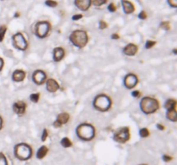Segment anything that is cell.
<instances>
[{
	"instance_id": "1",
	"label": "cell",
	"mask_w": 177,
	"mask_h": 165,
	"mask_svg": "<svg viewBox=\"0 0 177 165\" xmlns=\"http://www.w3.org/2000/svg\"><path fill=\"white\" fill-rule=\"evenodd\" d=\"M78 137L85 141H90L95 137V128L88 123L80 124L76 130Z\"/></svg>"
},
{
	"instance_id": "2",
	"label": "cell",
	"mask_w": 177,
	"mask_h": 165,
	"mask_svg": "<svg viewBox=\"0 0 177 165\" xmlns=\"http://www.w3.org/2000/svg\"><path fill=\"white\" fill-rule=\"evenodd\" d=\"M71 42L79 48L84 47L88 42V35L84 30H75L69 37Z\"/></svg>"
},
{
	"instance_id": "3",
	"label": "cell",
	"mask_w": 177,
	"mask_h": 165,
	"mask_svg": "<svg viewBox=\"0 0 177 165\" xmlns=\"http://www.w3.org/2000/svg\"><path fill=\"white\" fill-rule=\"evenodd\" d=\"M140 108H141V110L144 112V114H150L155 113L156 110H158V109H159V102L155 98L146 96V97H144L141 101Z\"/></svg>"
},
{
	"instance_id": "4",
	"label": "cell",
	"mask_w": 177,
	"mask_h": 165,
	"mask_svg": "<svg viewBox=\"0 0 177 165\" xmlns=\"http://www.w3.org/2000/svg\"><path fill=\"white\" fill-rule=\"evenodd\" d=\"M15 156L17 158L22 161H26L30 159L32 156L31 147L25 143L18 144L15 147Z\"/></svg>"
},
{
	"instance_id": "5",
	"label": "cell",
	"mask_w": 177,
	"mask_h": 165,
	"mask_svg": "<svg viewBox=\"0 0 177 165\" xmlns=\"http://www.w3.org/2000/svg\"><path fill=\"white\" fill-rule=\"evenodd\" d=\"M93 106L96 109L102 111V112H105L110 109L111 108V100L108 96L105 94H101L95 97V99L93 101Z\"/></svg>"
},
{
	"instance_id": "6",
	"label": "cell",
	"mask_w": 177,
	"mask_h": 165,
	"mask_svg": "<svg viewBox=\"0 0 177 165\" xmlns=\"http://www.w3.org/2000/svg\"><path fill=\"white\" fill-rule=\"evenodd\" d=\"M130 139V129L127 126L118 128L114 133V140L118 143H126Z\"/></svg>"
},
{
	"instance_id": "7",
	"label": "cell",
	"mask_w": 177,
	"mask_h": 165,
	"mask_svg": "<svg viewBox=\"0 0 177 165\" xmlns=\"http://www.w3.org/2000/svg\"><path fill=\"white\" fill-rule=\"evenodd\" d=\"M12 41H13V46L17 49L21 50V51L25 50L28 46L27 41L25 40V38H24V36L22 33L15 34L12 36Z\"/></svg>"
},
{
	"instance_id": "8",
	"label": "cell",
	"mask_w": 177,
	"mask_h": 165,
	"mask_svg": "<svg viewBox=\"0 0 177 165\" xmlns=\"http://www.w3.org/2000/svg\"><path fill=\"white\" fill-rule=\"evenodd\" d=\"M50 24L49 22L43 21L36 23L35 25V34L39 38H45L50 30Z\"/></svg>"
},
{
	"instance_id": "9",
	"label": "cell",
	"mask_w": 177,
	"mask_h": 165,
	"mask_svg": "<svg viewBox=\"0 0 177 165\" xmlns=\"http://www.w3.org/2000/svg\"><path fill=\"white\" fill-rule=\"evenodd\" d=\"M138 83V78L136 75L132 73L126 75L124 79V84L127 89H133L137 84Z\"/></svg>"
},
{
	"instance_id": "10",
	"label": "cell",
	"mask_w": 177,
	"mask_h": 165,
	"mask_svg": "<svg viewBox=\"0 0 177 165\" xmlns=\"http://www.w3.org/2000/svg\"><path fill=\"white\" fill-rule=\"evenodd\" d=\"M32 79H33L35 84H36L38 85H41V84H44L45 82H46L47 75H46V73H45L43 71L37 70V71H35L33 73Z\"/></svg>"
},
{
	"instance_id": "11",
	"label": "cell",
	"mask_w": 177,
	"mask_h": 165,
	"mask_svg": "<svg viewBox=\"0 0 177 165\" xmlns=\"http://www.w3.org/2000/svg\"><path fill=\"white\" fill-rule=\"evenodd\" d=\"M13 110L17 114L22 115L26 110V103L22 101H18L15 102L13 104Z\"/></svg>"
},
{
	"instance_id": "12",
	"label": "cell",
	"mask_w": 177,
	"mask_h": 165,
	"mask_svg": "<svg viewBox=\"0 0 177 165\" xmlns=\"http://www.w3.org/2000/svg\"><path fill=\"white\" fill-rule=\"evenodd\" d=\"M46 87H47L48 91L51 92V93L56 92L60 88L58 83L56 82L55 79H52V78H49V79H48L46 81Z\"/></svg>"
},
{
	"instance_id": "13",
	"label": "cell",
	"mask_w": 177,
	"mask_h": 165,
	"mask_svg": "<svg viewBox=\"0 0 177 165\" xmlns=\"http://www.w3.org/2000/svg\"><path fill=\"white\" fill-rule=\"evenodd\" d=\"M137 50H138V47L137 45L130 43L126 45L125 47L124 48V54L127 56H134L137 53Z\"/></svg>"
},
{
	"instance_id": "14",
	"label": "cell",
	"mask_w": 177,
	"mask_h": 165,
	"mask_svg": "<svg viewBox=\"0 0 177 165\" xmlns=\"http://www.w3.org/2000/svg\"><path fill=\"white\" fill-rule=\"evenodd\" d=\"M74 4L78 9H79L80 11H86L90 8L91 0H75Z\"/></svg>"
},
{
	"instance_id": "15",
	"label": "cell",
	"mask_w": 177,
	"mask_h": 165,
	"mask_svg": "<svg viewBox=\"0 0 177 165\" xmlns=\"http://www.w3.org/2000/svg\"><path fill=\"white\" fill-rule=\"evenodd\" d=\"M65 56V51L62 47H56L54 49V52H53V57H54V60L56 62H59L61 61Z\"/></svg>"
},
{
	"instance_id": "16",
	"label": "cell",
	"mask_w": 177,
	"mask_h": 165,
	"mask_svg": "<svg viewBox=\"0 0 177 165\" xmlns=\"http://www.w3.org/2000/svg\"><path fill=\"white\" fill-rule=\"evenodd\" d=\"M122 5H123V9L125 14H131L135 11V7L133 5V4L130 1L127 0H122Z\"/></svg>"
},
{
	"instance_id": "17",
	"label": "cell",
	"mask_w": 177,
	"mask_h": 165,
	"mask_svg": "<svg viewBox=\"0 0 177 165\" xmlns=\"http://www.w3.org/2000/svg\"><path fill=\"white\" fill-rule=\"evenodd\" d=\"M25 77H26V73L22 70H16L12 74V79L15 82H22L24 80Z\"/></svg>"
},
{
	"instance_id": "18",
	"label": "cell",
	"mask_w": 177,
	"mask_h": 165,
	"mask_svg": "<svg viewBox=\"0 0 177 165\" xmlns=\"http://www.w3.org/2000/svg\"><path fill=\"white\" fill-rule=\"evenodd\" d=\"M56 121H58L61 126L66 124L67 121H69V114L67 113H61L57 116Z\"/></svg>"
},
{
	"instance_id": "19",
	"label": "cell",
	"mask_w": 177,
	"mask_h": 165,
	"mask_svg": "<svg viewBox=\"0 0 177 165\" xmlns=\"http://www.w3.org/2000/svg\"><path fill=\"white\" fill-rule=\"evenodd\" d=\"M48 149L47 146L43 145L42 147L39 148V150L37 151V153H36V156L38 159H43V157H45V156L48 154Z\"/></svg>"
},
{
	"instance_id": "20",
	"label": "cell",
	"mask_w": 177,
	"mask_h": 165,
	"mask_svg": "<svg viewBox=\"0 0 177 165\" xmlns=\"http://www.w3.org/2000/svg\"><path fill=\"white\" fill-rule=\"evenodd\" d=\"M167 118L171 121L176 122L177 120V114H176V109L172 110H168L167 112Z\"/></svg>"
},
{
	"instance_id": "21",
	"label": "cell",
	"mask_w": 177,
	"mask_h": 165,
	"mask_svg": "<svg viewBox=\"0 0 177 165\" xmlns=\"http://www.w3.org/2000/svg\"><path fill=\"white\" fill-rule=\"evenodd\" d=\"M165 108H166L168 111V110L175 109L176 108V100H167V101L165 102Z\"/></svg>"
},
{
	"instance_id": "22",
	"label": "cell",
	"mask_w": 177,
	"mask_h": 165,
	"mask_svg": "<svg viewBox=\"0 0 177 165\" xmlns=\"http://www.w3.org/2000/svg\"><path fill=\"white\" fill-rule=\"evenodd\" d=\"M61 144L65 148H68V147L72 146V142L68 138H63L61 141Z\"/></svg>"
},
{
	"instance_id": "23",
	"label": "cell",
	"mask_w": 177,
	"mask_h": 165,
	"mask_svg": "<svg viewBox=\"0 0 177 165\" xmlns=\"http://www.w3.org/2000/svg\"><path fill=\"white\" fill-rule=\"evenodd\" d=\"M6 29H7V28H6V26H4V25H3V26L0 27V42L4 40V35H5Z\"/></svg>"
},
{
	"instance_id": "24",
	"label": "cell",
	"mask_w": 177,
	"mask_h": 165,
	"mask_svg": "<svg viewBox=\"0 0 177 165\" xmlns=\"http://www.w3.org/2000/svg\"><path fill=\"white\" fill-rule=\"evenodd\" d=\"M139 134H140V136L143 137V138H147V137H149V135H150V132H149L148 128L144 127V128H142V129L139 131Z\"/></svg>"
},
{
	"instance_id": "25",
	"label": "cell",
	"mask_w": 177,
	"mask_h": 165,
	"mask_svg": "<svg viewBox=\"0 0 177 165\" xmlns=\"http://www.w3.org/2000/svg\"><path fill=\"white\" fill-rule=\"evenodd\" d=\"M106 3V0H91V4L95 6H101Z\"/></svg>"
},
{
	"instance_id": "26",
	"label": "cell",
	"mask_w": 177,
	"mask_h": 165,
	"mask_svg": "<svg viewBox=\"0 0 177 165\" xmlns=\"http://www.w3.org/2000/svg\"><path fill=\"white\" fill-rule=\"evenodd\" d=\"M40 99V94L39 93H34L30 95V100L33 101V102H37Z\"/></svg>"
},
{
	"instance_id": "27",
	"label": "cell",
	"mask_w": 177,
	"mask_h": 165,
	"mask_svg": "<svg viewBox=\"0 0 177 165\" xmlns=\"http://www.w3.org/2000/svg\"><path fill=\"white\" fill-rule=\"evenodd\" d=\"M0 165H8L7 159L2 152H0Z\"/></svg>"
},
{
	"instance_id": "28",
	"label": "cell",
	"mask_w": 177,
	"mask_h": 165,
	"mask_svg": "<svg viewBox=\"0 0 177 165\" xmlns=\"http://www.w3.org/2000/svg\"><path fill=\"white\" fill-rule=\"evenodd\" d=\"M46 5L49 6V7H56L57 6V2L54 1V0H47L45 2Z\"/></svg>"
},
{
	"instance_id": "29",
	"label": "cell",
	"mask_w": 177,
	"mask_h": 165,
	"mask_svg": "<svg viewBox=\"0 0 177 165\" xmlns=\"http://www.w3.org/2000/svg\"><path fill=\"white\" fill-rule=\"evenodd\" d=\"M155 44H156V42L154 41H146V44H145V47H146L147 49H150V48H151V47H153Z\"/></svg>"
},
{
	"instance_id": "30",
	"label": "cell",
	"mask_w": 177,
	"mask_h": 165,
	"mask_svg": "<svg viewBox=\"0 0 177 165\" xmlns=\"http://www.w3.org/2000/svg\"><path fill=\"white\" fill-rule=\"evenodd\" d=\"M161 28L165 30H168L170 29V24L168 22H163L161 23Z\"/></svg>"
},
{
	"instance_id": "31",
	"label": "cell",
	"mask_w": 177,
	"mask_h": 165,
	"mask_svg": "<svg viewBox=\"0 0 177 165\" xmlns=\"http://www.w3.org/2000/svg\"><path fill=\"white\" fill-rule=\"evenodd\" d=\"M108 10L109 11H111V12H115L116 10H117V7H116V5L114 4H109V6H108Z\"/></svg>"
},
{
	"instance_id": "32",
	"label": "cell",
	"mask_w": 177,
	"mask_h": 165,
	"mask_svg": "<svg viewBox=\"0 0 177 165\" xmlns=\"http://www.w3.org/2000/svg\"><path fill=\"white\" fill-rule=\"evenodd\" d=\"M107 23L105 22V21H100V29H105L107 28Z\"/></svg>"
},
{
	"instance_id": "33",
	"label": "cell",
	"mask_w": 177,
	"mask_h": 165,
	"mask_svg": "<svg viewBox=\"0 0 177 165\" xmlns=\"http://www.w3.org/2000/svg\"><path fill=\"white\" fill-rule=\"evenodd\" d=\"M138 17H139L140 19H142V20H144V19H146V18H147V15H146V12H145V11H141V12L139 13V15H138Z\"/></svg>"
},
{
	"instance_id": "34",
	"label": "cell",
	"mask_w": 177,
	"mask_h": 165,
	"mask_svg": "<svg viewBox=\"0 0 177 165\" xmlns=\"http://www.w3.org/2000/svg\"><path fill=\"white\" fill-rule=\"evenodd\" d=\"M168 4L170 6L176 8L177 7V0H168Z\"/></svg>"
},
{
	"instance_id": "35",
	"label": "cell",
	"mask_w": 177,
	"mask_h": 165,
	"mask_svg": "<svg viewBox=\"0 0 177 165\" xmlns=\"http://www.w3.org/2000/svg\"><path fill=\"white\" fill-rule=\"evenodd\" d=\"M47 138H48V131H47V129H44L43 133V137H42V140L45 141L47 139Z\"/></svg>"
},
{
	"instance_id": "36",
	"label": "cell",
	"mask_w": 177,
	"mask_h": 165,
	"mask_svg": "<svg viewBox=\"0 0 177 165\" xmlns=\"http://www.w3.org/2000/svg\"><path fill=\"white\" fill-rule=\"evenodd\" d=\"M132 96L134 97L138 98V97L141 96V93H140V91H138V90H135V91H133L132 92Z\"/></svg>"
},
{
	"instance_id": "37",
	"label": "cell",
	"mask_w": 177,
	"mask_h": 165,
	"mask_svg": "<svg viewBox=\"0 0 177 165\" xmlns=\"http://www.w3.org/2000/svg\"><path fill=\"white\" fill-rule=\"evenodd\" d=\"M163 160H164L165 162H169V161L172 160V157H171L170 156H168V155H164V156H163Z\"/></svg>"
},
{
	"instance_id": "38",
	"label": "cell",
	"mask_w": 177,
	"mask_h": 165,
	"mask_svg": "<svg viewBox=\"0 0 177 165\" xmlns=\"http://www.w3.org/2000/svg\"><path fill=\"white\" fill-rule=\"evenodd\" d=\"M82 15H74V16H73V20H74V21H77V20H79V19H81L82 18Z\"/></svg>"
},
{
	"instance_id": "39",
	"label": "cell",
	"mask_w": 177,
	"mask_h": 165,
	"mask_svg": "<svg viewBox=\"0 0 177 165\" xmlns=\"http://www.w3.org/2000/svg\"><path fill=\"white\" fill-rule=\"evenodd\" d=\"M111 39H112V40H118V39H119V35H118V34H113L111 35Z\"/></svg>"
},
{
	"instance_id": "40",
	"label": "cell",
	"mask_w": 177,
	"mask_h": 165,
	"mask_svg": "<svg viewBox=\"0 0 177 165\" xmlns=\"http://www.w3.org/2000/svg\"><path fill=\"white\" fill-rule=\"evenodd\" d=\"M3 66H4V59L2 58H0V71L3 69Z\"/></svg>"
},
{
	"instance_id": "41",
	"label": "cell",
	"mask_w": 177,
	"mask_h": 165,
	"mask_svg": "<svg viewBox=\"0 0 177 165\" xmlns=\"http://www.w3.org/2000/svg\"><path fill=\"white\" fill-rule=\"evenodd\" d=\"M156 126H157V128H159V129H160V130H162V131L165 129V127H164L163 125H161V124H157V125H156Z\"/></svg>"
},
{
	"instance_id": "42",
	"label": "cell",
	"mask_w": 177,
	"mask_h": 165,
	"mask_svg": "<svg viewBox=\"0 0 177 165\" xmlns=\"http://www.w3.org/2000/svg\"><path fill=\"white\" fill-rule=\"evenodd\" d=\"M54 126H56V127H61V125L57 121H56L54 122Z\"/></svg>"
},
{
	"instance_id": "43",
	"label": "cell",
	"mask_w": 177,
	"mask_h": 165,
	"mask_svg": "<svg viewBox=\"0 0 177 165\" xmlns=\"http://www.w3.org/2000/svg\"><path fill=\"white\" fill-rule=\"evenodd\" d=\"M2 127H3V119H2V117L0 116V130L2 129Z\"/></svg>"
},
{
	"instance_id": "44",
	"label": "cell",
	"mask_w": 177,
	"mask_h": 165,
	"mask_svg": "<svg viewBox=\"0 0 177 165\" xmlns=\"http://www.w3.org/2000/svg\"><path fill=\"white\" fill-rule=\"evenodd\" d=\"M139 165H147V164H139Z\"/></svg>"
}]
</instances>
